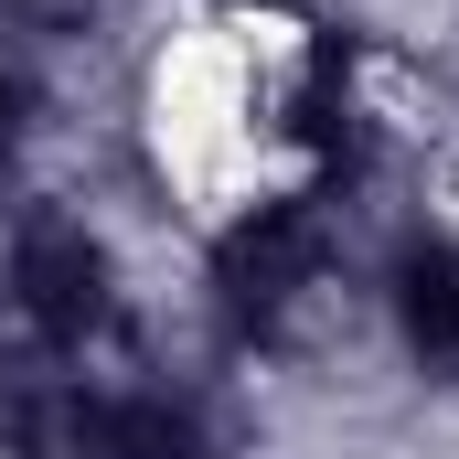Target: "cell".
Segmentation results:
<instances>
[{"label": "cell", "instance_id": "6da1fadb", "mask_svg": "<svg viewBox=\"0 0 459 459\" xmlns=\"http://www.w3.org/2000/svg\"><path fill=\"white\" fill-rule=\"evenodd\" d=\"M0 310H11L22 352H43V363H108L117 321H128L108 225L86 204H22V225L0 246Z\"/></svg>", "mask_w": 459, "mask_h": 459}, {"label": "cell", "instance_id": "7a4b0ae2", "mask_svg": "<svg viewBox=\"0 0 459 459\" xmlns=\"http://www.w3.org/2000/svg\"><path fill=\"white\" fill-rule=\"evenodd\" d=\"M54 459H214V406L139 363H65Z\"/></svg>", "mask_w": 459, "mask_h": 459}, {"label": "cell", "instance_id": "3957f363", "mask_svg": "<svg viewBox=\"0 0 459 459\" xmlns=\"http://www.w3.org/2000/svg\"><path fill=\"white\" fill-rule=\"evenodd\" d=\"M385 332L428 385L459 395V235H406L385 256Z\"/></svg>", "mask_w": 459, "mask_h": 459}, {"label": "cell", "instance_id": "277c9868", "mask_svg": "<svg viewBox=\"0 0 459 459\" xmlns=\"http://www.w3.org/2000/svg\"><path fill=\"white\" fill-rule=\"evenodd\" d=\"M32 108H43V86H32L22 43H0V171L22 160V139H32Z\"/></svg>", "mask_w": 459, "mask_h": 459}]
</instances>
